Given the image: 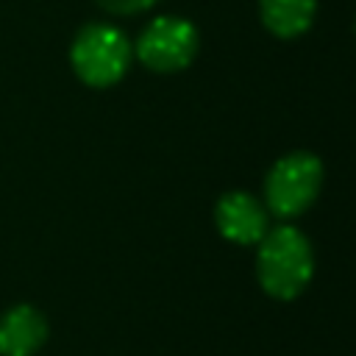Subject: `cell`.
<instances>
[{"label": "cell", "mask_w": 356, "mask_h": 356, "mask_svg": "<svg viewBox=\"0 0 356 356\" xmlns=\"http://www.w3.org/2000/svg\"><path fill=\"white\" fill-rule=\"evenodd\" d=\"M197 53V31L184 17H156L136 39L139 61L153 72H178Z\"/></svg>", "instance_id": "4"}, {"label": "cell", "mask_w": 356, "mask_h": 356, "mask_svg": "<svg viewBox=\"0 0 356 356\" xmlns=\"http://www.w3.org/2000/svg\"><path fill=\"white\" fill-rule=\"evenodd\" d=\"M217 228L225 239L236 245H259L267 228V209L248 192H228L214 209Z\"/></svg>", "instance_id": "5"}, {"label": "cell", "mask_w": 356, "mask_h": 356, "mask_svg": "<svg viewBox=\"0 0 356 356\" xmlns=\"http://www.w3.org/2000/svg\"><path fill=\"white\" fill-rule=\"evenodd\" d=\"M314 0H259L261 22L281 39L300 36L314 19Z\"/></svg>", "instance_id": "7"}, {"label": "cell", "mask_w": 356, "mask_h": 356, "mask_svg": "<svg viewBox=\"0 0 356 356\" xmlns=\"http://www.w3.org/2000/svg\"><path fill=\"white\" fill-rule=\"evenodd\" d=\"M131 53H134L131 42L120 28L106 22H92L78 31L70 50V61L75 75L86 86L103 89L125 75L131 64Z\"/></svg>", "instance_id": "2"}, {"label": "cell", "mask_w": 356, "mask_h": 356, "mask_svg": "<svg viewBox=\"0 0 356 356\" xmlns=\"http://www.w3.org/2000/svg\"><path fill=\"white\" fill-rule=\"evenodd\" d=\"M47 339V320L39 309L19 303L0 317V356H33Z\"/></svg>", "instance_id": "6"}, {"label": "cell", "mask_w": 356, "mask_h": 356, "mask_svg": "<svg viewBox=\"0 0 356 356\" xmlns=\"http://www.w3.org/2000/svg\"><path fill=\"white\" fill-rule=\"evenodd\" d=\"M320 184H323V164L317 156L306 150L286 153L267 172V184H264L267 209L281 220L298 217L314 203Z\"/></svg>", "instance_id": "3"}, {"label": "cell", "mask_w": 356, "mask_h": 356, "mask_svg": "<svg viewBox=\"0 0 356 356\" xmlns=\"http://www.w3.org/2000/svg\"><path fill=\"white\" fill-rule=\"evenodd\" d=\"M312 273H314L312 245L298 228L278 225L261 236L256 256V275L267 295L278 300H292L306 289Z\"/></svg>", "instance_id": "1"}, {"label": "cell", "mask_w": 356, "mask_h": 356, "mask_svg": "<svg viewBox=\"0 0 356 356\" xmlns=\"http://www.w3.org/2000/svg\"><path fill=\"white\" fill-rule=\"evenodd\" d=\"M97 3L111 14H136V11L150 8L156 0H97Z\"/></svg>", "instance_id": "8"}]
</instances>
